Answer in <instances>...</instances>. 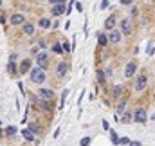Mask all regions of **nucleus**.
Listing matches in <instances>:
<instances>
[{
  "instance_id": "1",
  "label": "nucleus",
  "mask_w": 155,
  "mask_h": 146,
  "mask_svg": "<svg viewBox=\"0 0 155 146\" xmlns=\"http://www.w3.org/2000/svg\"><path fill=\"white\" fill-rule=\"evenodd\" d=\"M45 70L43 69H40V67H34L33 70H31V79L34 81V83H43L45 81Z\"/></svg>"
},
{
  "instance_id": "2",
  "label": "nucleus",
  "mask_w": 155,
  "mask_h": 146,
  "mask_svg": "<svg viewBox=\"0 0 155 146\" xmlns=\"http://www.w3.org/2000/svg\"><path fill=\"white\" fill-rule=\"evenodd\" d=\"M134 121L144 125V123L148 121V114H146V110H144V108H137V110L134 112Z\"/></svg>"
},
{
  "instance_id": "3",
  "label": "nucleus",
  "mask_w": 155,
  "mask_h": 146,
  "mask_svg": "<svg viewBox=\"0 0 155 146\" xmlns=\"http://www.w3.org/2000/svg\"><path fill=\"white\" fill-rule=\"evenodd\" d=\"M47 60H49L47 52H40V54L36 56V63H38V67L45 70V69H47V65H49V61H47Z\"/></svg>"
},
{
  "instance_id": "4",
  "label": "nucleus",
  "mask_w": 155,
  "mask_h": 146,
  "mask_svg": "<svg viewBox=\"0 0 155 146\" xmlns=\"http://www.w3.org/2000/svg\"><path fill=\"white\" fill-rule=\"evenodd\" d=\"M121 33L123 34H130L132 33V22H130V18H123L121 20Z\"/></svg>"
},
{
  "instance_id": "5",
  "label": "nucleus",
  "mask_w": 155,
  "mask_h": 146,
  "mask_svg": "<svg viewBox=\"0 0 155 146\" xmlns=\"http://www.w3.org/2000/svg\"><path fill=\"white\" fill-rule=\"evenodd\" d=\"M135 70H137V61H128V65L125 69V76L126 78H132L135 74Z\"/></svg>"
},
{
  "instance_id": "6",
  "label": "nucleus",
  "mask_w": 155,
  "mask_h": 146,
  "mask_svg": "<svg viewBox=\"0 0 155 146\" xmlns=\"http://www.w3.org/2000/svg\"><path fill=\"white\" fill-rule=\"evenodd\" d=\"M38 98H42V99H47V101H49V99H52V98H54V92H52L51 89H40V90H38Z\"/></svg>"
},
{
  "instance_id": "7",
  "label": "nucleus",
  "mask_w": 155,
  "mask_h": 146,
  "mask_svg": "<svg viewBox=\"0 0 155 146\" xmlns=\"http://www.w3.org/2000/svg\"><path fill=\"white\" fill-rule=\"evenodd\" d=\"M146 83H148V78L143 74V76H139L137 78V83H135V90L137 92H141V90H144V87H146Z\"/></svg>"
},
{
  "instance_id": "8",
  "label": "nucleus",
  "mask_w": 155,
  "mask_h": 146,
  "mask_svg": "<svg viewBox=\"0 0 155 146\" xmlns=\"http://www.w3.org/2000/svg\"><path fill=\"white\" fill-rule=\"evenodd\" d=\"M51 13H52V16H60V14H63V13H65V4H56V5H52Z\"/></svg>"
},
{
  "instance_id": "9",
  "label": "nucleus",
  "mask_w": 155,
  "mask_h": 146,
  "mask_svg": "<svg viewBox=\"0 0 155 146\" xmlns=\"http://www.w3.org/2000/svg\"><path fill=\"white\" fill-rule=\"evenodd\" d=\"M31 63H33L31 60H22L20 69H18V70H20V74H23V72H27V70H33V69H31Z\"/></svg>"
},
{
  "instance_id": "10",
  "label": "nucleus",
  "mask_w": 155,
  "mask_h": 146,
  "mask_svg": "<svg viewBox=\"0 0 155 146\" xmlns=\"http://www.w3.org/2000/svg\"><path fill=\"white\" fill-rule=\"evenodd\" d=\"M108 40H110L112 43H117V42L121 40V31H110V34H108Z\"/></svg>"
},
{
  "instance_id": "11",
  "label": "nucleus",
  "mask_w": 155,
  "mask_h": 146,
  "mask_svg": "<svg viewBox=\"0 0 155 146\" xmlns=\"http://www.w3.org/2000/svg\"><path fill=\"white\" fill-rule=\"evenodd\" d=\"M36 105H38L42 110H45V112H49V110H51V107H49V101H47V99L38 98V99H36Z\"/></svg>"
},
{
  "instance_id": "12",
  "label": "nucleus",
  "mask_w": 155,
  "mask_h": 146,
  "mask_svg": "<svg viewBox=\"0 0 155 146\" xmlns=\"http://www.w3.org/2000/svg\"><path fill=\"white\" fill-rule=\"evenodd\" d=\"M56 72H58V76H60V78H63V76H65V72H67V65H65V61H60V63H58Z\"/></svg>"
},
{
  "instance_id": "13",
  "label": "nucleus",
  "mask_w": 155,
  "mask_h": 146,
  "mask_svg": "<svg viewBox=\"0 0 155 146\" xmlns=\"http://www.w3.org/2000/svg\"><path fill=\"white\" fill-rule=\"evenodd\" d=\"M22 22H23V14H13L11 16V23L13 25H20Z\"/></svg>"
},
{
  "instance_id": "14",
  "label": "nucleus",
  "mask_w": 155,
  "mask_h": 146,
  "mask_svg": "<svg viewBox=\"0 0 155 146\" xmlns=\"http://www.w3.org/2000/svg\"><path fill=\"white\" fill-rule=\"evenodd\" d=\"M114 25H116V18H114V16H110V18L105 20V27H107L108 31H114Z\"/></svg>"
},
{
  "instance_id": "15",
  "label": "nucleus",
  "mask_w": 155,
  "mask_h": 146,
  "mask_svg": "<svg viewBox=\"0 0 155 146\" xmlns=\"http://www.w3.org/2000/svg\"><path fill=\"white\" fill-rule=\"evenodd\" d=\"M22 135H23V139L25 141H34V135H33V132L27 128V130H22Z\"/></svg>"
},
{
  "instance_id": "16",
  "label": "nucleus",
  "mask_w": 155,
  "mask_h": 146,
  "mask_svg": "<svg viewBox=\"0 0 155 146\" xmlns=\"http://www.w3.org/2000/svg\"><path fill=\"white\" fill-rule=\"evenodd\" d=\"M7 72H9L11 76L16 74V65H14V61H7Z\"/></svg>"
},
{
  "instance_id": "17",
  "label": "nucleus",
  "mask_w": 155,
  "mask_h": 146,
  "mask_svg": "<svg viewBox=\"0 0 155 146\" xmlns=\"http://www.w3.org/2000/svg\"><path fill=\"white\" fill-rule=\"evenodd\" d=\"M23 33H25L27 36H31V34L34 33V27H33L31 23H25V25H23Z\"/></svg>"
},
{
  "instance_id": "18",
  "label": "nucleus",
  "mask_w": 155,
  "mask_h": 146,
  "mask_svg": "<svg viewBox=\"0 0 155 146\" xmlns=\"http://www.w3.org/2000/svg\"><path fill=\"white\" fill-rule=\"evenodd\" d=\"M40 27H43V29L51 27V20H49V18H42V20H40Z\"/></svg>"
},
{
  "instance_id": "19",
  "label": "nucleus",
  "mask_w": 155,
  "mask_h": 146,
  "mask_svg": "<svg viewBox=\"0 0 155 146\" xmlns=\"http://www.w3.org/2000/svg\"><path fill=\"white\" fill-rule=\"evenodd\" d=\"M98 43L103 47V45H107V43H108V38H107L105 34H99V38H98Z\"/></svg>"
},
{
  "instance_id": "20",
  "label": "nucleus",
  "mask_w": 155,
  "mask_h": 146,
  "mask_svg": "<svg viewBox=\"0 0 155 146\" xmlns=\"http://www.w3.org/2000/svg\"><path fill=\"white\" fill-rule=\"evenodd\" d=\"M125 110H126V103L123 101V103L117 105V114H125Z\"/></svg>"
},
{
  "instance_id": "21",
  "label": "nucleus",
  "mask_w": 155,
  "mask_h": 146,
  "mask_svg": "<svg viewBox=\"0 0 155 146\" xmlns=\"http://www.w3.org/2000/svg\"><path fill=\"white\" fill-rule=\"evenodd\" d=\"M110 137H112V143H114V144H117V143H119V141H121V139H119V137H117V134H116V132H114V130H110Z\"/></svg>"
},
{
  "instance_id": "22",
  "label": "nucleus",
  "mask_w": 155,
  "mask_h": 146,
  "mask_svg": "<svg viewBox=\"0 0 155 146\" xmlns=\"http://www.w3.org/2000/svg\"><path fill=\"white\" fill-rule=\"evenodd\" d=\"M5 134H7V135H14V134H16V128H14V126H7V128H5Z\"/></svg>"
},
{
  "instance_id": "23",
  "label": "nucleus",
  "mask_w": 155,
  "mask_h": 146,
  "mask_svg": "<svg viewBox=\"0 0 155 146\" xmlns=\"http://www.w3.org/2000/svg\"><path fill=\"white\" fill-rule=\"evenodd\" d=\"M105 78H107V74H105V72H103V70H98V79H99V81H101V83H103V81H105Z\"/></svg>"
},
{
  "instance_id": "24",
  "label": "nucleus",
  "mask_w": 155,
  "mask_h": 146,
  "mask_svg": "<svg viewBox=\"0 0 155 146\" xmlns=\"http://www.w3.org/2000/svg\"><path fill=\"white\" fill-rule=\"evenodd\" d=\"M67 96H69V89H65V90H63V94H61V107L65 105V99H67Z\"/></svg>"
},
{
  "instance_id": "25",
  "label": "nucleus",
  "mask_w": 155,
  "mask_h": 146,
  "mask_svg": "<svg viewBox=\"0 0 155 146\" xmlns=\"http://www.w3.org/2000/svg\"><path fill=\"white\" fill-rule=\"evenodd\" d=\"M132 119H130V114H123V119H121V123L123 125H126V123H130Z\"/></svg>"
},
{
  "instance_id": "26",
  "label": "nucleus",
  "mask_w": 155,
  "mask_h": 146,
  "mask_svg": "<svg viewBox=\"0 0 155 146\" xmlns=\"http://www.w3.org/2000/svg\"><path fill=\"white\" fill-rule=\"evenodd\" d=\"M52 51H54V52H58V54H60V52H63V47H61V45H60V43H56V45H54V47H52Z\"/></svg>"
},
{
  "instance_id": "27",
  "label": "nucleus",
  "mask_w": 155,
  "mask_h": 146,
  "mask_svg": "<svg viewBox=\"0 0 155 146\" xmlns=\"http://www.w3.org/2000/svg\"><path fill=\"white\" fill-rule=\"evenodd\" d=\"M121 90H123V87H121V85H117V87H116V89H114V96H116V98H117V96H119V94H121Z\"/></svg>"
},
{
  "instance_id": "28",
  "label": "nucleus",
  "mask_w": 155,
  "mask_h": 146,
  "mask_svg": "<svg viewBox=\"0 0 155 146\" xmlns=\"http://www.w3.org/2000/svg\"><path fill=\"white\" fill-rule=\"evenodd\" d=\"M90 144V137H83L81 139V146H88Z\"/></svg>"
},
{
  "instance_id": "29",
  "label": "nucleus",
  "mask_w": 155,
  "mask_h": 146,
  "mask_svg": "<svg viewBox=\"0 0 155 146\" xmlns=\"http://www.w3.org/2000/svg\"><path fill=\"white\" fill-rule=\"evenodd\" d=\"M119 143H121V144H128V146H130V143H132V141H130L128 137H121V141H119Z\"/></svg>"
},
{
  "instance_id": "30",
  "label": "nucleus",
  "mask_w": 155,
  "mask_h": 146,
  "mask_svg": "<svg viewBox=\"0 0 155 146\" xmlns=\"http://www.w3.org/2000/svg\"><path fill=\"white\" fill-rule=\"evenodd\" d=\"M61 47H63V51H67V52H69V51H72V47H69V43H67V42H63V43H61Z\"/></svg>"
},
{
  "instance_id": "31",
  "label": "nucleus",
  "mask_w": 155,
  "mask_h": 146,
  "mask_svg": "<svg viewBox=\"0 0 155 146\" xmlns=\"http://www.w3.org/2000/svg\"><path fill=\"white\" fill-rule=\"evenodd\" d=\"M155 52V47H153V43H148V54H153Z\"/></svg>"
},
{
  "instance_id": "32",
  "label": "nucleus",
  "mask_w": 155,
  "mask_h": 146,
  "mask_svg": "<svg viewBox=\"0 0 155 146\" xmlns=\"http://www.w3.org/2000/svg\"><path fill=\"white\" fill-rule=\"evenodd\" d=\"M49 2H51L52 5H56V4H65L67 0H49Z\"/></svg>"
},
{
  "instance_id": "33",
  "label": "nucleus",
  "mask_w": 155,
  "mask_h": 146,
  "mask_svg": "<svg viewBox=\"0 0 155 146\" xmlns=\"http://www.w3.org/2000/svg\"><path fill=\"white\" fill-rule=\"evenodd\" d=\"M107 7H108V0H103L101 2V9H107Z\"/></svg>"
},
{
  "instance_id": "34",
  "label": "nucleus",
  "mask_w": 155,
  "mask_h": 146,
  "mask_svg": "<svg viewBox=\"0 0 155 146\" xmlns=\"http://www.w3.org/2000/svg\"><path fill=\"white\" fill-rule=\"evenodd\" d=\"M29 130H31V132H33V134H36V132H38V128H36V126H34V125H31V126H29Z\"/></svg>"
},
{
  "instance_id": "35",
  "label": "nucleus",
  "mask_w": 155,
  "mask_h": 146,
  "mask_svg": "<svg viewBox=\"0 0 155 146\" xmlns=\"http://www.w3.org/2000/svg\"><path fill=\"white\" fill-rule=\"evenodd\" d=\"M76 9H78V11H83V5H81V4L78 2V4H76Z\"/></svg>"
},
{
  "instance_id": "36",
  "label": "nucleus",
  "mask_w": 155,
  "mask_h": 146,
  "mask_svg": "<svg viewBox=\"0 0 155 146\" xmlns=\"http://www.w3.org/2000/svg\"><path fill=\"white\" fill-rule=\"evenodd\" d=\"M121 4L123 5H128V4H132V0H121Z\"/></svg>"
},
{
  "instance_id": "37",
  "label": "nucleus",
  "mask_w": 155,
  "mask_h": 146,
  "mask_svg": "<svg viewBox=\"0 0 155 146\" xmlns=\"http://www.w3.org/2000/svg\"><path fill=\"white\" fill-rule=\"evenodd\" d=\"M130 146H141V143H139V141H132V143H130Z\"/></svg>"
},
{
  "instance_id": "38",
  "label": "nucleus",
  "mask_w": 155,
  "mask_h": 146,
  "mask_svg": "<svg viewBox=\"0 0 155 146\" xmlns=\"http://www.w3.org/2000/svg\"><path fill=\"white\" fill-rule=\"evenodd\" d=\"M152 119H153V121H155V114H153V116H152Z\"/></svg>"
}]
</instances>
